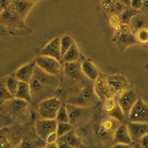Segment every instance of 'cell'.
<instances>
[{
    "mask_svg": "<svg viewBox=\"0 0 148 148\" xmlns=\"http://www.w3.org/2000/svg\"><path fill=\"white\" fill-rule=\"evenodd\" d=\"M0 25L9 30H22L27 29L25 20L16 13L11 4L0 12Z\"/></svg>",
    "mask_w": 148,
    "mask_h": 148,
    "instance_id": "1",
    "label": "cell"
},
{
    "mask_svg": "<svg viewBox=\"0 0 148 148\" xmlns=\"http://www.w3.org/2000/svg\"><path fill=\"white\" fill-rule=\"evenodd\" d=\"M113 41L117 48L121 51H124L137 43L135 34L132 33L130 26L125 23H122L121 27L115 31Z\"/></svg>",
    "mask_w": 148,
    "mask_h": 148,
    "instance_id": "2",
    "label": "cell"
},
{
    "mask_svg": "<svg viewBox=\"0 0 148 148\" xmlns=\"http://www.w3.org/2000/svg\"><path fill=\"white\" fill-rule=\"evenodd\" d=\"M38 68L49 75H58L61 70V63L55 58L48 55H40L35 59Z\"/></svg>",
    "mask_w": 148,
    "mask_h": 148,
    "instance_id": "3",
    "label": "cell"
},
{
    "mask_svg": "<svg viewBox=\"0 0 148 148\" xmlns=\"http://www.w3.org/2000/svg\"><path fill=\"white\" fill-rule=\"evenodd\" d=\"M61 106L60 101L56 97L46 98L41 101L39 105L38 112L41 118L55 119L57 112Z\"/></svg>",
    "mask_w": 148,
    "mask_h": 148,
    "instance_id": "4",
    "label": "cell"
},
{
    "mask_svg": "<svg viewBox=\"0 0 148 148\" xmlns=\"http://www.w3.org/2000/svg\"><path fill=\"white\" fill-rule=\"evenodd\" d=\"M57 121L55 119H46L41 118L35 122L34 128L36 134L44 141H46L47 138L56 132L57 129Z\"/></svg>",
    "mask_w": 148,
    "mask_h": 148,
    "instance_id": "5",
    "label": "cell"
},
{
    "mask_svg": "<svg viewBox=\"0 0 148 148\" xmlns=\"http://www.w3.org/2000/svg\"><path fill=\"white\" fill-rule=\"evenodd\" d=\"M128 118L130 121L148 123V103L138 97L130 110Z\"/></svg>",
    "mask_w": 148,
    "mask_h": 148,
    "instance_id": "6",
    "label": "cell"
},
{
    "mask_svg": "<svg viewBox=\"0 0 148 148\" xmlns=\"http://www.w3.org/2000/svg\"><path fill=\"white\" fill-rule=\"evenodd\" d=\"M138 99L137 93L135 90L132 89H125L121 92V95L118 98L117 103L123 110L125 116L129 115L130 110L132 108L134 104Z\"/></svg>",
    "mask_w": 148,
    "mask_h": 148,
    "instance_id": "7",
    "label": "cell"
},
{
    "mask_svg": "<svg viewBox=\"0 0 148 148\" xmlns=\"http://www.w3.org/2000/svg\"><path fill=\"white\" fill-rule=\"evenodd\" d=\"M3 106L9 115L14 117H20L26 112L29 107V102L17 97H13L5 102Z\"/></svg>",
    "mask_w": 148,
    "mask_h": 148,
    "instance_id": "8",
    "label": "cell"
},
{
    "mask_svg": "<svg viewBox=\"0 0 148 148\" xmlns=\"http://www.w3.org/2000/svg\"><path fill=\"white\" fill-rule=\"evenodd\" d=\"M106 79L109 86L110 98H114L115 95L125 90L126 86H128V81L126 78L121 74H113L108 75Z\"/></svg>",
    "mask_w": 148,
    "mask_h": 148,
    "instance_id": "9",
    "label": "cell"
},
{
    "mask_svg": "<svg viewBox=\"0 0 148 148\" xmlns=\"http://www.w3.org/2000/svg\"><path fill=\"white\" fill-rule=\"evenodd\" d=\"M40 55H48L50 57L55 58L56 60L62 62V55H61V49H60V38L55 37L52 39L45 47L41 49Z\"/></svg>",
    "mask_w": 148,
    "mask_h": 148,
    "instance_id": "10",
    "label": "cell"
},
{
    "mask_svg": "<svg viewBox=\"0 0 148 148\" xmlns=\"http://www.w3.org/2000/svg\"><path fill=\"white\" fill-rule=\"evenodd\" d=\"M58 147H84L82 140L75 132L70 131L66 134L58 137L57 139Z\"/></svg>",
    "mask_w": 148,
    "mask_h": 148,
    "instance_id": "11",
    "label": "cell"
},
{
    "mask_svg": "<svg viewBox=\"0 0 148 148\" xmlns=\"http://www.w3.org/2000/svg\"><path fill=\"white\" fill-rule=\"evenodd\" d=\"M129 134L132 137V141L138 142L140 139L147 133L148 123L144 122H136V121H130L126 124Z\"/></svg>",
    "mask_w": 148,
    "mask_h": 148,
    "instance_id": "12",
    "label": "cell"
},
{
    "mask_svg": "<svg viewBox=\"0 0 148 148\" xmlns=\"http://www.w3.org/2000/svg\"><path fill=\"white\" fill-rule=\"evenodd\" d=\"M94 91L95 95L100 98V100H101L103 101L110 98L109 86H108L106 77L100 76V75L98 76V78L95 80Z\"/></svg>",
    "mask_w": 148,
    "mask_h": 148,
    "instance_id": "13",
    "label": "cell"
},
{
    "mask_svg": "<svg viewBox=\"0 0 148 148\" xmlns=\"http://www.w3.org/2000/svg\"><path fill=\"white\" fill-rule=\"evenodd\" d=\"M36 65L35 60H32L30 62L26 63L14 73L17 79L20 81L29 82L34 74V67Z\"/></svg>",
    "mask_w": 148,
    "mask_h": 148,
    "instance_id": "14",
    "label": "cell"
},
{
    "mask_svg": "<svg viewBox=\"0 0 148 148\" xmlns=\"http://www.w3.org/2000/svg\"><path fill=\"white\" fill-rule=\"evenodd\" d=\"M35 3L30 2L28 0H15L11 3V5L13 6L15 12L20 16L23 20H25L26 17L31 8L34 6Z\"/></svg>",
    "mask_w": 148,
    "mask_h": 148,
    "instance_id": "15",
    "label": "cell"
},
{
    "mask_svg": "<svg viewBox=\"0 0 148 148\" xmlns=\"http://www.w3.org/2000/svg\"><path fill=\"white\" fill-rule=\"evenodd\" d=\"M82 74L92 81H95L100 75L97 66L90 60L85 59L81 63Z\"/></svg>",
    "mask_w": 148,
    "mask_h": 148,
    "instance_id": "16",
    "label": "cell"
},
{
    "mask_svg": "<svg viewBox=\"0 0 148 148\" xmlns=\"http://www.w3.org/2000/svg\"><path fill=\"white\" fill-rule=\"evenodd\" d=\"M64 74L66 77L71 79H78L80 77V75L82 73L81 71V64L77 61L73 62L64 63Z\"/></svg>",
    "mask_w": 148,
    "mask_h": 148,
    "instance_id": "17",
    "label": "cell"
},
{
    "mask_svg": "<svg viewBox=\"0 0 148 148\" xmlns=\"http://www.w3.org/2000/svg\"><path fill=\"white\" fill-rule=\"evenodd\" d=\"M114 140L116 143H122L126 145H131L133 141L128 132V128L126 124L120 125L115 131L114 133Z\"/></svg>",
    "mask_w": 148,
    "mask_h": 148,
    "instance_id": "18",
    "label": "cell"
},
{
    "mask_svg": "<svg viewBox=\"0 0 148 148\" xmlns=\"http://www.w3.org/2000/svg\"><path fill=\"white\" fill-rule=\"evenodd\" d=\"M134 34L144 28L148 29V17L146 14H137L133 17L128 24Z\"/></svg>",
    "mask_w": 148,
    "mask_h": 148,
    "instance_id": "19",
    "label": "cell"
},
{
    "mask_svg": "<svg viewBox=\"0 0 148 148\" xmlns=\"http://www.w3.org/2000/svg\"><path fill=\"white\" fill-rule=\"evenodd\" d=\"M14 97L24 100L29 103L31 102L32 92L29 82H25V81H20L19 80V84L18 86V89H17Z\"/></svg>",
    "mask_w": 148,
    "mask_h": 148,
    "instance_id": "20",
    "label": "cell"
},
{
    "mask_svg": "<svg viewBox=\"0 0 148 148\" xmlns=\"http://www.w3.org/2000/svg\"><path fill=\"white\" fill-rule=\"evenodd\" d=\"M66 108L68 110L69 118H70V123L71 125L76 124L79 120L82 118V116L84 114V109L81 106H75V105H71L68 104L65 105Z\"/></svg>",
    "mask_w": 148,
    "mask_h": 148,
    "instance_id": "21",
    "label": "cell"
},
{
    "mask_svg": "<svg viewBox=\"0 0 148 148\" xmlns=\"http://www.w3.org/2000/svg\"><path fill=\"white\" fill-rule=\"evenodd\" d=\"M79 49L75 43H74L70 49L64 53V55L62 56V62H73V61H77L79 58Z\"/></svg>",
    "mask_w": 148,
    "mask_h": 148,
    "instance_id": "22",
    "label": "cell"
},
{
    "mask_svg": "<svg viewBox=\"0 0 148 148\" xmlns=\"http://www.w3.org/2000/svg\"><path fill=\"white\" fill-rule=\"evenodd\" d=\"M139 13V10H136L132 7H128L126 6L125 8L120 14V18L122 23H125V24H129L130 21L132 20L134 16L137 14Z\"/></svg>",
    "mask_w": 148,
    "mask_h": 148,
    "instance_id": "23",
    "label": "cell"
},
{
    "mask_svg": "<svg viewBox=\"0 0 148 148\" xmlns=\"http://www.w3.org/2000/svg\"><path fill=\"white\" fill-rule=\"evenodd\" d=\"M4 79H5V84H6V86L9 90V92L14 97L17 89H18V86L19 84V80L17 79L14 73L11 74L10 75H8V77H6Z\"/></svg>",
    "mask_w": 148,
    "mask_h": 148,
    "instance_id": "24",
    "label": "cell"
},
{
    "mask_svg": "<svg viewBox=\"0 0 148 148\" xmlns=\"http://www.w3.org/2000/svg\"><path fill=\"white\" fill-rule=\"evenodd\" d=\"M14 96L11 95L8 90L6 84H5V79L0 80V106L3 105L8 100L13 98Z\"/></svg>",
    "mask_w": 148,
    "mask_h": 148,
    "instance_id": "25",
    "label": "cell"
},
{
    "mask_svg": "<svg viewBox=\"0 0 148 148\" xmlns=\"http://www.w3.org/2000/svg\"><path fill=\"white\" fill-rule=\"evenodd\" d=\"M75 43L73 38L70 34H64L60 38V49H61V55H64V53L70 49V47Z\"/></svg>",
    "mask_w": 148,
    "mask_h": 148,
    "instance_id": "26",
    "label": "cell"
},
{
    "mask_svg": "<svg viewBox=\"0 0 148 148\" xmlns=\"http://www.w3.org/2000/svg\"><path fill=\"white\" fill-rule=\"evenodd\" d=\"M108 113H109L110 116L112 117L113 119H115L116 121H118L122 122V121H124V120H125V115L124 114L123 110H121V106L118 105L117 102L116 104L115 105V106L110 110Z\"/></svg>",
    "mask_w": 148,
    "mask_h": 148,
    "instance_id": "27",
    "label": "cell"
},
{
    "mask_svg": "<svg viewBox=\"0 0 148 148\" xmlns=\"http://www.w3.org/2000/svg\"><path fill=\"white\" fill-rule=\"evenodd\" d=\"M55 120L57 121V122H70L69 114H68V110L65 105L61 104L60 109L57 112Z\"/></svg>",
    "mask_w": 148,
    "mask_h": 148,
    "instance_id": "28",
    "label": "cell"
},
{
    "mask_svg": "<svg viewBox=\"0 0 148 148\" xmlns=\"http://www.w3.org/2000/svg\"><path fill=\"white\" fill-rule=\"evenodd\" d=\"M9 130L7 127L0 129V147H10L11 145L8 140Z\"/></svg>",
    "mask_w": 148,
    "mask_h": 148,
    "instance_id": "29",
    "label": "cell"
},
{
    "mask_svg": "<svg viewBox=\"0 0 148 148\" xmlns=\"http://www.w3.org/2000/svg\"><path fill=\"white\" fill-rule=\"evenodd\" d=\"M72 129H73V127L70 122H58L57 129H56V133H57L58 137L72 131Z\"/></svg>",
    "mask_w": 148,
    "mask_h": 148,
    "instance_id": "30",
    "label": "cell"
},
{
    "mask_svg": "<svg viewBox=\"0 0 148 148\" xmlns=\"http://www.w3.org/2000/svg\"><path fill=\"white\" fill-rule=\"evenodd\" d=\"M136 38L137 39V42L139 41L142 44H147L148 43V29L144 28L136 32L135 34Z\"/></svg>",
    "mask_w": 148,
    "mask_h": 148,
    "instance_id": "31",
    "label": "cell"
},
{
    "mask_svg": "<svg viewBox=\"0 0 148 148\" xmlns=\"http://www.w3.org/2000/svg\"><path fill=\"white\" fill-rule=\"evenodd\" d=\"M109 22L110 26L112 28H114L115 30L118 29L121 27V25L122 24V22L121 20V18H120V16L117 15V14H112L110 16Z\"/></svg>",
    "mask_w": 148,
    "mask_h": 148,
    "instance_id": "32",
    "label": "cell"
},
{
    "mask_svg": "<svg viewBox=\"0 0 148 148\" xmlns=\"http://www.w3.org/2000/svg\"><path fill=\"white\" fill-rule=\"evenodd\" d=\"M125 4H123L121 2H120L119 0H116L115 1V3H114V4H113V7H112V10H111V12H113V13H115V14H121L124 9L125 8Z\"/></svg>",
    "mask_w": 148,
    "mask_h": 148,
    "instance_id": "33",
    "label": "cell"
},
{
    "mask_svg": "<svg viewBox=\"0 0 148 148\" xmlns=\"http://www.w3.org/2000/svg\"><path fill=\"white\" fill-rule=\"evenodd\" d=\"M115 1L116 0H101L102 8L111 12L112 7H113V4H114Z\"/></svg>",
    "mask_w": 148,
    "mask_h": 148,
    "instance_id": "34",
    "label": "cell"
},
{
    "mask_svg": "<svg viewBox=\"0 0 148 148\" xmlns=\"http://www.w3.org/2000/svg\"><path fill=\"white\" fill-rule=\"evenodd\" d=\"M144 0H131V7L136 9V10H141L143 6Z\"/></svg>",
    "mask_w": 148,
    "mask_h": 148,
    "instance_id": "35",
    "label": "cell"
},
{
    "mask_svg": "<svg viewBox=\"0 0 148 148\" xmlns=\"http://www.w3.org/2000/svg\"><path fill=\"white\" fill-rule=\"evenodd\" d=\"M115 119L113 120H106L104 123H103V125H102V128L106 131V132H110L113 129L114 127V121Z\"/></svg>",
    "mask_w": 148,
    "mask_h": 148,
    "instance_id": "36",
    "label": "cell"
},
{
    "mask_svg": "<svg viewBox=\"0 0 148 148\" xmlns=\"http://www.w3.org/2000/svg\"><path fill=\"white\" fill-rule=\"evenodd\" d=\"M35 144L29 139H24L23 140L22 143H20V145L18 147H34Z\"/></svg>",
    "mask_w": 148,
    "mask_h": 148,
    "instance_id": "37",
    "label": "cell"
},
{
    "mask_svg": "<svg viewBox=\"0 0 148 148\" xmlns=\"http://www.w3.org/2000/svg\"><path fill=\"white\" fill-rule=\"evenodd\" d=\"M81 94H82L83 98H84V99H86V100H90V99L91 98V96H92V92H91V91H90V89H88V88L84 89Z\"/></svg>",
    "mask_w": 148,
    "mask_h": 148,
    "instance_id": "38",
    "label": "cell"
},
{
    "mask_svg": "<svg viewBox=\"0 0 148 148\" xmlns=\"http://www.w3.org/2000/svg\"><path fill=\"white\" fill-rule=\"evenodd\" d=\"M140 146L142 147H148V132L147 133L140 139Z\"/></svg>",
    "mask_w": 148,
    "mask_h": 148,
    "instance_id": "39",
    "label": "cell"
},
{
    "mask_svg": "<svg viewBox=\"0 0 148 148\" xmlns=\"http://www.w3.org/2000/svg\"><path fill=\"white\" fill-rule=\"evenodd\" d=\"M141 11L148 17V0H144L143 2V6L141 8Z\"/></svg>",
    "mask_w": 148,
    "mask_h": 148,
    "instance_id": "40",
    "label": "cell"
},
{
    "mask_svg": "<svg viewBox=\"0 0 148 148\" xmlns=\"http://www.w3.org/2000/svg\"><path fill=\"white\" fill-rule=\"evenodd\" d=\"M120 2H121L123 4H125V6H130L131 5V0H119Z\"/></svg>",
    "mask_w": 148,
    "mask_h": 148,
    "instance_id": "41",
    "label": "cell"
},
{
    "mask_svg": "<svg viewBox=\"0 0 148 148\" xmlns=\"http://www.w3.org/2000/svg\"><path fill=\"white\" fill-rule=\"evenodd\" d=\"M28 1H30V2H34V3H37V2H39V1H41V0H28Z\"/></svg>",
    "mask_w": 148,
    "mask_h": 148,
    "instance_id": "42",
    "label": "cell"
},
{
    "mask_svg": "<svg viewBox=\"0 0 148 148\" xmlns=\"http://www.w3.org/2000/svg\"><path fill=\"white\" fill-rule=\"evenodd\" d=\"M8 1H10V2L12 3V2H14V1H15V0H8Z\"/></svg>",
    "mask_w": 148,
    "mask_h": 148,
    "instance_id": "43",
    "label": "cell"
}]
</instances>
